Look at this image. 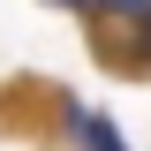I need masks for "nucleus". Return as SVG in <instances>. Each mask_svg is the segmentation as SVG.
<instances>
[{"mask_svg":"<svg viewBox=\"0 0 151 151\" xmlns=\"http://www.w3.org/2000/svg\"><path fill=\"white\" fill-rule=\"evenodd\" d=\"M83 15L113 68H151V0H91Z\"/></svg>","mask_w":151,"mask_h":151,"instance_id":"f257e3e1","label":"nucleus"},{"mask_svg":"<svg viewBox=\"0 0 151 151\" xmlns=\"http://www.w3.org/2000/svg\"><path fill=\"white\" fill-rule=\"evenodd\" d=\"M76 136H83V151H129L121 129H113L106 113H76Z\"/></svg>","mask_w":151,"mask_h":151,"instance_id":"f03ea898","label":"nucleus"},{"mask_svg":"<svg viewBox=\"0 0 151 151\" xmlns=\"http://www.w3.org/2000/svg\"><path fill=\"white\" fill-rule=\"evenodd\" d=\"M45 8H68V15H83V8H91V0H45Z\"/></svg>","mask_w":151,"mask_h":151,"instance_id":"7ed1b4c3","label":"nucleus"}]
</instances>
